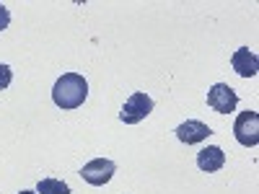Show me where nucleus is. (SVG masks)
Here are the masks:
<instances>
[{"mask_svg":"<svg viewBox=\"0 0 259 194\" xmlns=\"http://www.w3.org/2000/svg\"><path fill=\"white\" fill-rule=\"evenodd\" d=\"M150 112H153V99H150L148 93H143V91H138V93H133V96L124 101L122 112H119V119H122L124 124H138V122H143Z\"/></svg>","mask_w":259,"mask_h":194,"instance_id":"nucleus-2","label":"nucleus"},{"mask_svg":"<svg viewBox=\"0 0 259 194\" xmlns=\"http://www.w3.org/2000/svg\"><path fill=\"white\" fill-rule=\"evenodd\" d=\"M233 132L244 148H254L259 142V114L256 112H241L233 122Z\"/></svg>","mask_w":259,"mask_h":194,"instance_id":"nucleus-3","label":"nucleus"},{"mask_svg":"<svg viewBox=\"0 0 259 194\" xmlns=\"http://www.w3.org/2000/svg\"><path fill=\"white\" fill-rule=\"evenodd\" d=\"M114 174H117V166L109 158H94V161H89V163L80 168L83 181L91 184V186H104Z\"/></svg>","mask_w":259,"mask_h":194,"instance_id":"nucleus-4","label":"nucleus"},{"mask_svg":"<svg viewBox=\"0 0 259 194\" xmlns=\"http://www.w3.org/2000/svg\"><path fill=\"white\" fill-rule=\"evenodd\" d=\"M85 96H89V83L80 73H65L62 78H57L52 88V101L60 109H78Z\"/></svg>","mask_w":259,"mask_h":194,"instance_id":"nucleus-1","label":"nucleus"},{"mask_svg":"<svg viewBox=\"0 0 259 194\" xmlns=\"http://www.w3.org/2000/svg\"><path fill=\"white\" fill-rule=\"evenodd\" d=\"M231 65H233V70L239 73L241 78H254L256 70H259V60H256V55L249 47L236 50L233 57H231Z\"/></svg>","mask_w":259,"mask_h":194,"instance_id":"nucleus-7","label":"nucleus"},{"mask_svg":"<svg viewBox=\"0 0 259 194\" xmlns=\"http://www.w3.org/2000/svg\"><path fill=\"white\" fill-rule=\"evenodd\" d=\"M8 24H11V13H8V8L3 3H0V31L8 29Z\"/></svg>","mask_w":259,"mask_h":194,"instance_id":"nucleus-11","label":"nucleus"},{"mask_svg":"<svg viewBox=\"0 0 259 194\" xmlns=\"http://www.w3.org/2000/svg\"><path fill=\"white\" fill-rule=\"evenodd\" d=\"M11 80H13V70L8 68L6 62H0V91H6L11 85Z\"/></svg>","mask_w":259,"mask_h":194,"instance_id":"nucleus-10","label":"nucleus"},{"mask_svg":"<svg viewBox=\"0 0 259 194\" xmlns=\"http://www.w3.org/2000/svg\"><path fill=\"white\" fill-rule=\"evenodd\" d=\"M236 104H239V96H236V91L228 83H215L207 91V106L218 114H231L236 109Z\"/></svg>","mask_w":259,"mask_h":194,"instance_id":"nucleus-5","label":"nucleus"},{"mask_svg":"<svg viewBox=\"0 0 259 194\" xmlns=\"http://www.w3.org/2000/svg\"><path fill=\"white\" fill-rule=\"evenodd\" d=\"M226 163V153L218 145H207L197 153V166L205 171V174H212V171H221Z\"/></svg>","mask_w":259,"mask_h":194,"instance_id":"nucleus-8","label":"nucleus"},{"mask_svg":"<svg viewBox=\"0 0 259 194\" xmlns=\"http://www.w3.org/2000/svg\"><path fill=\"white\" fill-rule=\"evenodd\" d=\"M18 194H36V191H18Z\"/></svg>","mask_w":259,"mask_h":194,"instance_id":"nucleus-12","label":"nucleus"},{"mask_svg":"<svg viewBox=\"0 0 259 194\" xmlns=\"http://www.w3.org/2000/svg\"><path fill=\"white\" fill-rule=\"evenodd\" d=\"M36 191L39 194H70V186L60 179H41Z\"/></svg>","mask_w":259,"mask_h":194,"instance_id":"nucleus-9","label":"nucleus"},{"mask_svg":"<svg viewBox=\"0 0 259 194\" xmlns=\"http://www.w3.org/2000/svg\"><path fill=\"white\" fill-rule=\"evenodd\" d=\"M212 135V129L205 124V122H197V119H187L184 124L177 127V137L184 142V145H197L202 140H207Z\"/></svg>","mask_w":259,"mask_h":194,"instance_id":"nucleus-6","label":"nucleus"}]
</instances>
